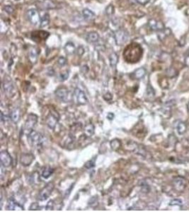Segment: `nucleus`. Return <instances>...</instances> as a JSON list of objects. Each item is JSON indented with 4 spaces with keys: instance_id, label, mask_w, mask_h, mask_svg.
Wrapping results in <instances>:
<instances>
[{
    "instance_id": "4be33fe9",
    "label": "nucleus",
    "mask_w": 189,
    "mask_h": 212,
    "mask_svg": "<svg viewBox=\"0 0 189 212\" xmlns=\"http://www.w3.org/2000/svg\"><path fill=\"white\" fill-rule=\"evenodd\" d=\"M65 50L67 55H73L74 52H75V46H74L73 43L71 42H69L65 45Z\"/></svg>"
},
{
    "instance_id": "f704fd0d",
    "label": "nucleus",
    "mask_w": 189,
    "mask_h": 212,
    "mask_svg": "<svg viewBox=\"0 0 189 212\" xmlns=\"http://www.w3.org/2000/svg\"><path fill=\"white\" fill-rule=\"evenodd\" d=\"M46 210H53L54 209V201L51 200L47 202L46 207H45Z\"/></svg>"
},
{
    "instance_id": "0eeeda50",
    "label": "nucleus",
    "mask_w": 189,
    "mask_h": 212,
    "mask_svg": "<svg viewBox=\"0 0 189 212\" xmlns=\"http://www.w3.org/2000/svg\"><path fill=\"white\" fill-rule=\"evenodd\" d=\"M73 99L74 102L78 105H85L87 103V98L86 95L80 88H76L74 91Z\"/></svg>"
},
{
    "instance_id": "20e7f679",
    "label": "nucleus",
    "mask_w": 189,
    "mask_h": 212,
    "mask_svg": "<svg viewBox=\"0 0 189 212\" xmlns=\"http://www.w3.org/2000/svg\"><path fill=\"white\" fill-rule=\"evenodd\" d=\"M60 119V115L58 114V112L55 110H51V112L47 115L46 118V125L47 126L49 127L50 129H54L55 128L56 125Z\"/></svg>"
},
{
    "instance_id": "bb28decb",
    "label": "nucleus",
    "mask_w": 189,
    "mask_h": 212,
    "mask_svg": "<svg viewBox=\"0 0 189 212\" xmlns=\"http://www.w3.org/2000/svg\"><path fill=\"white\" fill-rule=\"evenodd\" d=\"M50 15L48 14H45L41 18V27H45L49 24Z\"/></svg>"
},
{
    "instance_id": "412c9836",
    "label": "nucleus",
    "mask_w": 189,
    "mask_h": 212,
    "mask_svg": "<svg viewBox=\"0 0 189 212\" xmlns=\"http://www.w3.org/2000/svg\"><path fill=\"white\" fill-rule=\"evenodd\" d=\"M21 117V111L18 108H16L12 111L11 113V120L13 121L14 123H16L18 122Z\"/></svg>"
},
{
    "instance_id": "b1692460",
    "label": "nucleus",
    "mask_w": 189,
    "mask_h": 212,
    "mask_svg": "<svg viewBox=\"0 0 189 212\" xmlns=\"http://www.w3.org/2000/svg\"><path fill=\"white\" fill-rule=\"evenodd\" d=\"M146 74V70L144 68H140V69H137L133 73L134 77L137 79H141L145 76Z\"/></svg>"
},
{
    "instance_id": "cd10ccee",
    "label": "nucleus",
    "mask_w": 189,
    "mask_h": 212,
    "mask_svg": "<svg viewBox=\"0 0 189 212\" xmlns=\"http://www.w3.org/2000/svg\"><path fill=\"white\" fill-rule=\"evenodd\" d=\"M186 129H187L186 125L185 124L184 122H178V124L177 125V131L179 134L181 135L184 134L186 131Z\"/></svg>"
},
{
    "instance_id": "a211bd4d",
    "label": "nucleus",
    "mask_w": 189,
    "mask_h": 212,
    "mask_svg": "<svg viewBox=\"0 0 189 212\" xmlns=\"http://www.w3.org/2000/svg\"><path fill=\"white\" fill-rule=\"evenodd\" d=\"M38 52L35 48H31L28 52V57L32 63H36L38 59Z\"/></svg>"
},
{
    "instance_id": "f3484780",
    "label": "nucleus",
    "mask_w": 189,
    "mask_h": 212,
    "mask_svg": "<svg viewBox=\"0 0 189 212\" xmlns=\"http://www.w3.org/2000/svg\"><path fill=\"white\" fill-rule=\"evenodd\" d=\"M82 16L85 20L92 21L95 18V14L89 9H84L82 11Z\"/></svg>"
},
{
    "instance_id": "1a4fd4ad",
    "label": "nucleus",
    "mask_w": 189,
    "mask_h": 212,
    "mask_svg": "<svg viewBox=\"0 0 189 212\" xmlns=\"http://www.w3.org/2000/svg\"><path fill=\"white\" fill-rule=\"evenodd\" d=\"M27 18L29 21H30L33 25H37L38 23H41V17L40 14L36 9H31L27 11Z\"/></svg>"
},
{
    "instance_id": "a878e982",
    "label": "nucleus",
    "mask_w": 189,
    "mask_h": 212,
    "mask_svg": "<svg viewBox=\"0 0 189 212\" xmlns=\"http://www.w3.org/2000/svg\"><path fill=\"white\" fill-rule=\"evenodd\" d=\"M53 172H54V170L53 168L50 167H46L43 169L42 174H41V176H42L43 178L47 179L48 178H50L52 175H53Z\"/></svg>"
},
{
    "instance_id": "2f4dec72",
    "label": "nucleus",
    "mask_w": 189,
    "mask_h": 212,
    "mask_svg": "<svg viewBox=\"0 0 189 212\" xmlns=\"http://www.w3.org/2000/svg\"><path fill=\"white\" fill-rule=\"evenodd\" d=\"M68 77H69V71H64V72L60 74V80H61V81H65L66 79H67Z\"/></svg>"
},
{
    "instance_id": "4c0bfd02",
    "label": "nucleus",
    "mask_w": 189,
    "mask_h": 212,
    "mask_svg": "<svg viewBox=\"0 0 189 212\" xmlns=\"http://www.w3.org/2000/svg\"><path fill=\"white\" fill-rule=\"evenodd\" d=\"M1 119L2 122H6V121H7L8 119H9V117H8L7 115H5V113L4 112H2Z\"/></svg>"
},
{
    "instance_id": "6e6552de",
    "label": "nucleus",
    "mask_w": 189,
    "mask_h": 212,
    "mask_svg": "<svg viewBox=\"0 0 189 212\" xmlns=\"http://www.w3.org/2000/svg\"><path fill=\"white\" fill-rule=\"evenodd\" d=\"M2 86L3 89L5 92V94H7V96H9V97H13L14 94L16 93V90L13 82L10 80V79H5L4 80Z\"/></svg>"
},
{
    "instance_id": "39448f33",
    "label": "nucleus",
    "mask_w": 189,
    "mask_h": 212,
    "mask_svg": "<svg viewBox=\"0 0 189 212\" xmlns=\"http://www.w3.org/2000/svg\"><path fill=\"white\" fill-rule=\"evenodd\" d=\"M129 38V34L127 30L123 29H119L116 30L114 33V38L118 45H122L127 42Z\"/></svg>"
},
{
    "instance_id": "7c9ffc66",
    "label": "nucleus",
    "mask_w": 189,
    "mask_h": 212,
    "mask_svg": "<svg viewBox=\"0 0 189 212\" xmlns=\"http://www.w3.org/2000/svg\"><path fill=\"white\" fill-rule=\"evenodd\" d=\"M106 13L107 15L111 16L114 14V7L112 5H109V7H106Z\"/></svg>"
},
{
    "instance_id": "c85d7f7f",
    "label": "nucleus",
    "mask_w": 189,
    "mask_h": 212,
    "mask_svg": "<svg viewBox=\"0 0 189 212\" xmlns=\"http://www.w3.org/2000/svg\"><path fill=\"white\" fill-rule=\"evenodd\" d=\"M95 158H93V159L89 160V161H87L84 165V167L87 168V169H91V168H93L95 166Z\"/></svg>"
},
{
    "instance_id": "e433bc0d",
    "label": "nucleus",
    "mask_w": 189,
    "mask_h": 212,
    "mask_svg": "<svg viewBox=\"0 0 189 212\" xmlns=\"http://www.w3.org/2000/svg\"><path fill=\"white\" fill-rule=\"evenodd\" d=\"M135 1L141 5H147V4L150 1V0H135Z\"/></svg>"
},
{
    "instance_id": "f8f14e48",
    "label": "nucleus",
    "mask_w": 189,
    "mask_h": 212,
    "mask_svg": "<svg viewBox=\"0 0 189 212\" xmlns=\"http://www.w3.org/2000/svg\"><path fill=\"white\" fill-rule=\"evenodd\" d=\"M55 96L58 99L61 101L66 102L68 100V96H69V91L67 88L65 87H60L57 88L55 91Z\"/></svg>"
},
{
    "instance_id": "9d476101",
    "label": "nucleus",
    "mask_w": 189,
    "mask_h": 212,
    "mask_svg": "<svg viewBox=\"0 0 189 212\" xmlns=\"http://www.w3.org/2000/svg\"><path fill=\"white\" fill-rule=\"evenodd\" d=\"M174 189L178 192H181L185 190L186 186V181L182 177H176L173 181Z\"/></svg>"
},
{
    "instance_id": "58836bf2",
    "label": "nucleus",
    "mask_w": 189,
    "mask_h": 212,
    "mask_svg": "<svg viewBox=\"0 0 189 212\" xmlns=\"http://www.w3.org/2000/svg\"><path fill=\"white\" fill-rule=\"evenodd\" d=\"M107 118L109 119V120H113V119L114 118V115H113V113L109 112V114H108V115H107Z\"/></svg>"
},
{
    "instance_id": "9b49d317",
    "label": "nucleus",
    "mask_w": 189,
    "mask_h": 212,
    "mask_svg": "<svg viewBox=\"0 0 189 212\" xmlns=\"http://www.w3.org/2000/svg\"><path fill=\"white\" fill-rule=\"evenodd\" d=\"M0 159H1L2 166L7 168L11 166L12 159L10 154L7 151H2L0 153Z\"/></svg>"
},
{
    "instance_id": "2eb2a0df",
    "label": "nucleus",
    "mask_w": 189,
    "mask_h": 212,
    "mask_svg": "<svg viewBox=\"0 0 189 212\" xmlns=\"http://www.w3.org/2000/svg\"><path fill=\"white\" fill-rule=\"evenodd\" d=\"M8 209L9 210H17L16 209H18L19 210H23L24 207H21L19 204H18L15 201V199H14V197H10V199L8 201Z\"/></svg>"
},
{
    "instance_id": "6ab92c4d",
    "label": "nucleus",
    "mask_w": 189,
    "mask_h": 212,
    "mask_svg": "<svg viewBox=\"0 0 189 212\" xmlns=\"http://www.w3.org/2000/svg\"><path fill=\"white\" fill-rule=\"evenodd\" d=\"M95 127L92 124H89L85 126L84 129V133L86 137H92L94 134Z\"/></svg>"
},
{
    "instance_id": "f257e3e1",
    "label": "nucleus",
    "mask_w": 189,
    "mask_h": 212,
    "mask_svg": "<svg viewBox=\"0 0 189 212\" xmlns=\"http://www.w3.org/2000/svg\"><path fill=\"white\" fill-rule=\"evenodd\" d=\"M142 48L138 43H132L124 50V59L128 63H136L142 56Z\"/></svg>"
},
{
    "instance_id": "5701e85b",
    "label": "nucleus",
    "mask_w": 189,
    "mask_h": 212,
    "mask_svg": "<svg viewBox=\"0 0 189 212\" xmlns=\"http://www.w3.org/2000/svg\"><path fill=\"white\" fill-rule=\"evenodd\" d=\"M118 57L116 52H113L109 56V62L111 67L115 68L118 64Z\"/></svg>"
},
{
    "instance_id": "473e14b6",
    "label": "nucleus",
    "mask_w": 189,
    "mask_h": 212,
    "mask_svg": "<svg viewBox=\"0 0 189 212\" xmlns=\"http://www.w3.org/2000/svg\"><path fill=\"white\" fill-rule=\"evenodd\" d=\"M169 204L171 205V206L177 205V206H178V207H182L183 203H182L181 200H180V199H174V200H172L171 202H170Z\"/></svg>"
},
{
    "instance_id": "f03ea898",
    "label": "nucleus",
    "mask_w": 189,
    "mask_h": 212,
    "mask_svg": "<svg viewBox=\"0 0 189 212\" xmlns=\"http://www.w3.org/2000/svg\"><path fill=\"white\" fill-rule=\"evenodd\" d=\"M28 136V140L32 147L36 148L42 147L45 141V137L38 131L33 130Z\"/></svg>"
},
{
    "instance_id": "ea45409f",
    "label": "nucleus",
    "mask_w": 189,
    "mask_h": 212,
    "mask_svg": "<svg viewBox=\"0 0 189 212\" xmlns=\"http://www.w3.org/2000/svg\"><path fill=\"white\" fill-rule=\"evenodd\" d=\"M188 111L189 112V103H188Z\"/></svg>"
},
{
    "instance_id": "ddd939ff",
    "label": "nucleus",
    "mask_w": 189,
    "mask_h": 212,
    "mask_svg": "<svg viewBox=\"0 0 189 212\" xmlns=\"http://www.w3.org/2000/svg\"><path fill=\"white\" fill-rule=\"evenodd\" d=\"M149 27L151 28L152 30H155V31H161V30H165V25L163 24L162 22L159 21L155 19H150L148 22Z\"/></svg>"
},
{
    "instance_id": "4468645a",
    "label": "nucleus",
    "mask_w": 189,
    "mask_h": 212,
    "mask_svg": "<svg viewBox=\"0 0 189 212\" xmlns=\"http://www.w3.org/2000/svg\"><path fill=\"white\" fill-rule=\"evenodd\" d=\"M34 158H35L34 156L33 155L32 153H24L22 154L21 156L20 163L23 166L27 167V166H29L31 163H32V162L34 161Z\"/></svg>"
},
{
    "instance_id": "7ed1b4c3",
    "label": "nucleus",
    "mask_w": 189,
    "mask_h": 212,
    "mask_svg": "<svg viewBox=\"0 0 189 212\" xmlns=\"http://www.w3.org/2000/svg\"><path fill=\"white\" fill-rule=\"evenodd\" d=\"M37 122H38V116L36 115L31 113L28 115L24 126V131L26 135H28L31 131L34 130V128L37 124Z\"/></svg>"
},
{
    "instance_id": "dca6fc26",
    "label": "nucleus",
    "mask_w": 189,
    "mask_h": 212,
    "mask_svg": "<svg viewBox=\"0 0 189 212\" xmlns=\"http://www.w3.org/2000/svg\"><path fill=\"white\" fill-rule=\"evenodd\" d=\"M86 40L91 43H96L99 40V35L96 32H90L86 36Z\"/></svg>"
},
{
    "instance_id": "393cba45",
    "label": "nucleus",
    "mask_w": 189,
    "mask_h": 212,
    "mask_svg": "<svg viewBox=\"0 0 189 212\" xmlns=\"http://www.w3.org/2000/svg\"><path fill=\"white\" fill-rule=\"evenodd\" d=\"M110 144H111V149H113V151H117V150H118L120 147H121L122 144H121V141H120V140L118 139H114L111 141Z\"/></svg>"
},
{
    "instance_id": "c9c22d12",
    "label": "nucleus",
    "mask_w": 189,
    "mask_h": 212,
    "mask_svg": "<svg viewBox=\"0 0 189 212\" xmlns=\"http://www.w3.org/2000/svg\"><path fill=\"white\" fill-rule=\"evenodd\" d=\"M40 207H39L38 203H33L30 207V210H39Z\"/></svg>"
},
{
    "instance_id": "72a5a7b5",
    "label": "nucleus",
    "mask_w": 189,
    "mask_h": 212,
    "mask_svg": "<svg viewBox=\"0 0 189 212\" xmlns=\"http://www.w3.org/2000/svg\"><path fill=\"white\" fill-rule=\"evenodd\" d=\"M4 10L7 12V13L8 14H12L14 12V8L11 7V6H9V5H7V6H5V7H4Z\"/></svg>"
},
{
    "instance_id": "aec40b11",
    "label": "nucleus",
    "mask_w": 189,
    "mask_h": 212,
    "mask_svg": "<svg viewBox=\"0 0 189 212\" xmlns=\"http://www.w3.org/2000/svg\"><path fill=\"white\" fill-rule=\"evenodd\" d=\"M42 7L45 9H55L57 6L53 0H43Z\"/></svg>"
},
{
    "instance_id": "423d86ee",
    "label": "nucleus",
    "mask_w": 189,
    "mask_h": 212,
    "mask_svg": "<svg viewBox=\"0 0 189 212\" xmlns=\"http://www.w3.org/2000/svg\"><path fill=\"white\" fill-rule=\"evenodd\" d=\"M54 183L53 182H51L45 185L43 187L42 190H41V192L38 194V199L40 201H44L45 199H47L50 197V195L52 194L53 191L54 190Z\"/></svg>"
},
{
    "instance_id": "c756f323",
    "label": "nucleus",
    "mask_w": 189,
    "mask_h": 212,
    "mask_svg": "<svg viewBox=\"0 0 189 212\" xmlns=\"http://www.w3.org/2000/svg\"><path fill=\"white\" fill-rule=\"evenodd\" d=\"M57 64L60 67H64V66L67 65V59L65 57H60L57 60Z\"/></svg>"
}]
</instances>
